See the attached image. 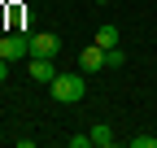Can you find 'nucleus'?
Masks as SVG:
<instances>
[{
    "label": "nucleus",
    "mask_w": 157,
    "mask_h": 148,
    "mask_svg": "<svg viewBox=\"0 0 157 148\" xmlns=\"http://www.w3.org/2000/svg\"><path fill=\"white\" fill-rule=\"evenodd\" d=\"M96 5H105V0H96Z\"/></svg>",
    "instance_id": "nucleus-12"
},
{
    "label": "nucleus",
    "mask_w": 157,
    "mask_h": 148,
    "mask_svg": "<svg viewBox=\"0 0 157 148\" xmlns=\"http://www.w3.org/2000/svg\"><path fill=\"white\" fill-rule=\"evenodd\" d=\"M96 44H101L105 52L118 48V26H96Z\"/></svg>",
    "instance_id": "nucleus-6"
},
{
    "label": "nucleus",
    "mask_w": 157,
    "mask_h": 148,
    "mask_svg": "<svg viewBox=\"0 0 157 148\" xmlns=\"http://www.w3.org/2000/svg\"><path fill=\"white\" fill-rule=\"evenodd\" d=\"M26 52H31V35H22V31H17V35H0V57H5L9 65L22 61Z\"/></svg>",
    "instance_id": "nucleus-2"
},
{
    "label": "nucleus",
    "mask_w": 157,
    "mask_h": 148,
    "mask_svg": "<svg viewBox=\"0 0 157 148\" xmlns=\"http://www.w3.org/2000/svg\"><path fill=\"white\" fill-rule=\"evenodd\" d=\"M61 39L57 35H31V57H57Z\"/></svg>",
    "instance_id": "nucleus-4"
},
{
    "label": "nucleus",
    "mask_w": 157,
    "mask_h": 148,
    "mask_svg": "<svg viewBox=\"0 0 157 148\" xmlns=\"http://www.w3.org/2000/svg\"><path fill=\"white\" fill-rule=\"evenodd\" d=\"M131 148H157V135H131Z\"/></svg>",
    "instance_id": "nucleus-8"
},
{
    "label": "nucleus",
    "mask_w": 157,
    "mask_h": 148,
    "mask_svg": "<svg viewBox=\"0 0 157 148\" xmlns=\"http://www.w3.org/2000/svg\"><path fill=\"white\" fill-rule=\"evenodd\" d=\"M113 139H118V135L109 131V126H92V144H96V148H109Z\"/></svg>",
    "instance_id": "nucleus-7"
},
{
    "label": "nucleus",
    "mask_w": 157,
    "mask_h": 148,
    "mask_svg": "<svg viewBox=\"0 0 157 148\" xmlns=\"http://www.w3.org/2000/svg\"><path fill=\"white\" fill-rule=\"evenodd\" d=\"M5 79H9V61L0 57V83H5Z\"/></svg>",
    "instance_id": "nucleus-11"
},
{
    "label": "nucleus",
    "mask_w": 157,
    "mask_h": 148,
    "mask_svg": "<svg viewBox=\"0 0 157 148\" xmlns=\"http://www.w3.org/2000/svg\"><path fill=\"white\" fill-rule=\"evenodd\" d=\"M122 61H127L122 48H109V52H105V65H122Z\"/></svg>",
    "instance_id": "nucleus-9"
},
{
    "label": "nucleus",
    "mask_w": 157,
    "mask_h": 148,
    "mask_svg": "<svg viewBox=\"0 0 157 148\" xmlns=\"http://www.w3.org/2000/svg\"><path fill=\"white\" fill-rule=\"evenodd\" d=\"M70 148H92V135H70Z\"/></svg>",
    "instance_id": "nucleus-10"
},
{
    "label": "nucleus",
    "mask_w": 157,
    "mask_h": 148,
    "mask_svg": "<svg viewBox=\"0 0 157 148\" xmlns=\"http://www.w3.org/2000/svg\"><path fill=\"white\" fill-rule=\"evenodd\" d=\"M52 87V100H61V105H78L87 96V83H83V74H57V79L48 83Z\"/></svg>",
    "instance_id": "nucleus-1"
},
{
    "label": "nucleus",
    "mask_w": 157,
    "mask_h": 148,
    "mask_svg": "<svg viewBox=\"0 0 157 148\" xmlns=\"http://www.w3.org/2000/svg\"><path fill=\"white\" fill-rule=\"evenodd\" d=\"M26 70H31V79H35V83H52V79H57L52 57H31V65H26Z\"/></svg>",
    "instance_id": "nucleus-5"
},
{
    "label": "nucleus",
    "mask_w": 157,
    "mask_h": 148,
    "mask_svg": "<svg viewBox=\"0 0 157 148\" xmlns=\"http://www.w3.org/2000/svg\"><path fill=\"white\" fill-rule=\"evenodd\" d=\"M78 65H83V74H96V70H105V48L101 44H92L78 52Z\"/></svg>",
    "instance_id": "nucleus-3"
}]
</instances>
